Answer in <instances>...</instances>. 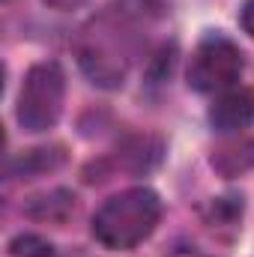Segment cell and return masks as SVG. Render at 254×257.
Returning a JSON list of instances; mask_svg holds the SVG:
<instances>
[{"mask_svg": "<svg viewBox=\"0 0 254 257\" xmlns=\"http://www.w3.org/2000/svg\"><path fill=\"white\" fill-rule=\"evenodd\" d=\"M159 218H162L159 194L147 186H135V189L108 197L96 209L90 230L99 245L114 248V251H129L156 230Z\"/></svg>", "mask_w": 254, "mask_h": 257, "instance_id": "obj_1", "label": "cell"}, {"mask_svg": "<svg viewBox=\"0 0 254 257\" xmlns=\"http://www.w3.org/2000/svg\"><path fill=\"white\" fill-rule=\"evenodd\" d=\"M75 57L84 75L105 90L123 87L132 63V48H129V33L120 21L111 15L93 18L81 36L75 39Z\"/></svg>", "mask_w": 254, "mask_h": 257, "instance_id": "obj_2", "label": "cell"}, {"mask_svg": "<svg viewBox=\"0 0 254 257\" xmlns=\"http://www.w3.org/2000/svg\"><path fill=\"white\" fill-rule=\"evenodd\" d=\"M66 102V75L60 63L42 60L30 66L18 93L15 117L24 132H48L57 126Z\"/></svg>", "mask_w": 254, "mask_h": 257, "instance_id": "obj_3", "label": "cell"}, {"mask_svg": "<svg viewBox=\"0 0 254 257\" xmlns=\"http://www.w3.org/2000/svg\"><path fill=\"white\" fill-rule=\"evenodd\" d=\"M245 69L242 48L224 33H206L189 60V87L197 93L230 90Z\"/></svg>", "mask_w": 254, "mask_h": 257, "instance_id": "obj_4", "label": "cell"}, {"mask_svg": "<svg viewBox=\"0 0 254 257\" xmlns=\"http://www.w3.org/2000/svg\"><path fill=\"white\" fill-rule=\"evenodd\" d=\"M209 123L218 132H242L254 126V90L251 87H230L224 90L212 108Z\"/></svg>", "mask_w": 254, "mask_h": 257, "instance_id": "obj_5", "label": "cell"}, {"mask_svg": "<svg viewBox=\"0 0 254 257\" xmlns=\"http://www.w3.org/2000/svg\"><path fill=\"white\" fill-rule=\"evenodd\" d=\"M209 165L224 180L245 177L248 171H254V138L236 135V138H227V141L215 144L212 153H209Z\"/></svg>", "mask_w": 254, "mask_h": 257, "instance_id": "obj_6", "label": "cell"}, {"mask_svg": "<svg viewBox=\"0 0 254 257\" xmlns=\"http://www.w3.org/2000/svg\"><path fill=\"white\" fill-rule=\"evenodd\" d=\"M162 141L153 138V135H138V138H129L126 144L117 150V165L129 171V174H147L153 171L159 162H162Z\"/></svg>", "mask_w": 254, "mask_h": 257, "instance_id": "obj_7", "label": "cell"}, {"mask_svg": "<svg viewBox=\"0 0 254 257\" xmlns=\"http://www.w3.org/2000/svg\"><path fill=\"white\" fill-rule=\"evenodd\" d=\"M72 212H75V194L69 192V189H54V192H48V194H39V197H33L24 206L27 218L51 221V224H63Z\"/></svg>", "mask_w": 254, "mask_h": 257, "instance_id": "obj_8", "label": "cell"}, {"mask_svg": "<svg viewBox=\"0 0 254 257\" xmlns=\"http://www.w3.org/2000/svg\"><path fill=\"white\" fill-rule=\"evenodd\" d=\"M63 165V150L60 147H39V150H27L21 159H18V174L21 177H42L54 168Z\"/></svg>", "mask_w": 254, "mask_h": 257, "instance_id": "obj_9", "label": "cell"}, {"mask_svg": "<svg viewBox=\"0 0 254 257\" xmlns=\"http://www.w3.org/2000/svg\"><path fill=\"white\" fill-rule=\"evenodd\" d=\"M9 257H57V251L39 233H18L9 242Z\"/></svg>", "mask_w": 254, "mask_h": 257, "instance_id": "obj_10", "label": "cell"}, {"mask_svg": "<svg viewBox=\"0 0 254 257\" xmlns=\"http://www.w3.org/2000/svg\"><path fill=\"white\" fill-rule=\"evenodd\" d=\"M239 24H242V30L254 36V0H245L242 3V9H239Z\"/></svg>", "mask_w": 254, "mask_h": 257, "instance_id": "obj_11", "label": "cell"}, {"mask_svg": "<svg viewBox=\"0 0 254 257\" xmlns=\"http://www.w3.org/2000/svg\"><path fill=\"white\" fill-rule=\"evenodd\" d=\"M45 3L54 9H75V6H84L87 0H45Z\"/></svg>", "mask_w": 254, "mask_h": 257, "instance_id": "obj_12", "label": "cell"}]
</instances>
